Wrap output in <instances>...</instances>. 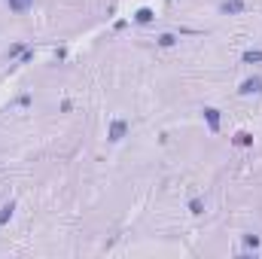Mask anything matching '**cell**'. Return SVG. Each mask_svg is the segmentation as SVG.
Instances as JSON below:
<instances>
[{
	"label": "cell",
	"mask_w": 262,
	"mask_h": 259,
	"mask_svg": "<svg viewBox=\"0 0 262 259\" xmlns=\"http://www.w3.org/2000/svg\"><path fill=\"white\" fill-rule=\"evenodd\" d=\"M201 119H204V125H207V131L210 134H220V110L216 107H201Z\"/></svg>",
	"instance_id": "3"
},
{
	"label": "cell",
	"mask_w": 262,
	"mask_h": 259,
	"mask_svg": "<svg viewBox=\"0 0 262 259\" xmlns=\"http://www.w3.org/2000/svg\"><path fill=\"white\" fill-rule=\"evenodd\" d=\"M220 15H241V12H247V3L244 0H220Z\"/></svg>",
	"instance_id": "4"
},
{
	"label": "cell",
	"mask_w": 262,
	"mask_h": 259,
	"mask_svg": "<svg viewBox=\"0 0 262 259\" xmlns=\"http://www.w3.org/2000/svg\"><path fill=\"white\" fill-rule=\"evenodd\" d=\"M12 217H15V201L9 198V201H3V204H0V226H6Z\"/></svg>",
	"instance_id": "9"
},
{
	"label": "cell",
	"mask_w": 262,
	"mask_h": 259,
	"mask_svg": "<svg viewBox=\"0 0 262 259\" xmlns=\"http://www.w3.org/2000/svg\"><path fill=\"white\" fill-rule=\"evenodd\" d=\"M28 61H34V49H25V52L18 55V64H28Z\"/></svg>",
	"instance_id": "14"
},
{
	"label": "cell",
	"mask_w": 262,
	"mask_h": 259,
	"mask_svg": "<svg viewBox=\"0 0 262 259\" xmlns=\"http://www.w3.org/2000/svg\"><path fill=\"white\" fill-rule=\"evenodd\" d=\"M131 21H134V25H152V21H156V9H152V6H140V9L131 15Z\"/></svg>",
	"instance_id": "5"
},
{
	"label": "cell",
	"mask_w": 262,
	"mask_h": 259,
	"mask_svg": "<svg viewBox=\"0 0 262 259\" xmlns=\"http://www.w3.org/2000/svg\"><path fill=\"white\" fill-rule=\"evenodd\" d=\"M241 61H244V64H262V49H247V52H241Z\"/></svg>",
	"instance_id": "11"
},
{
	"label": "cell",
	"mask_w": 262,
	"mask_h": 259,
	"mask_svg": "<svg viewBox=\"0 0 262 259\" xmlns=\"http://www.w3.org/2000/svg\"><path fill=\"white\" fill-rule=\"evenodd\" d=\"M232 143H235V146H241V149H247V146H253V134H250L247 128L235 131V137H232Z\"/></svg>",
	"instance_id": "8"
},
{
	"label": "cell",
	"mask_w": 262,
	"mask_h": 259,
	"mask_svg": "<svg viewBox=\"0 0 262 259\" xmlns=\"http://www.w3.org/2000/svg\"><path fill=\"white\" fill-rule=\"evenodd\" d=\"M128 131H131L128 119L116 116V119H110V122H107V140H110V143H122V140L128 137Z\"/></svg>",
	"instance_id": "1"
},
{
	"label": "cell",
	"mask_w": 262,
	"mask_h": 259,
	"mask_svg": "<svg viewBox=\"0 0 262 259\" xmlns=\"http://www.w3.org/2000/svg\"><path fill=\"white\" fill-rule=\"evenodd\" d=\"M186 207H189V213H192V217H201V213H204V198H189V204H186Z\"/></svg>",
	"instance_id": "12"
},
{
	"label": "cell",
	"mask_w": 262,
	"mask_h": 259,
	"mask_svg": "<svg viewBox=\"0 0 262 259\" xmlns=\"http://www.w3.org/2000/svg\"><path fill=\"white\" fill-rule=\"evenodd\" d=\"M177 40H180V37H177L174 31H165V34H159V37H156V43H159L162 49H171V46H177Z\"/></svg>",
	"instance_id": "10"
},
{
	"label": "cell",
	"mask_w": 262,
	"mask_h": 259,
	"mask_svg": "<svg viewBox=\"0 0 262 259\" xmlns=\"http://www.w3.org/2000/svg\"><path fill=\"white\" fill-rule=\"evenodd\" d=\"M21 52H25V46H21V43H15V46H9V52H6V58H18Z\"/></svg>",
	"instance_id": "13"
},
{
	"label": "cell",
	"mask_w": 262,
	"mask_h": 259,
	"mask_svg": "<svg viewBox=\"0 0 262 259\" xmlns=\"http://www.w3.org/2000/svg\"><path fill=\"white\" fill-rule=\"evenodd\" d=\"M238 95H241V98L262 95V76H259V73H250L247 79H241V85H238Z\"/></svg>",
	"instance_id": "2"
},
{
	"label": "cell",
	"mask_w": 262,
	"mask_h": 259,
	"mask_svg": "<svg viewBox=\"0 0 262 259\" xmlns=\"http://www.w3.org/2000/svg\"><path fill=\"white\" fill-rule=\"evenodd\" d=\"M34 3H37V0H6L9 12H15V15H25V12H31V9H34Z\"/></svg>",
	"instance_id": "6"
},
{
	"label": "cell",
	"mask_w": 262,
	"mask_h": 259,
	"mask_svg": "<svg viewBox=\"0 0 262 259\" xmlns=\"http://www.w3.org/2000/svg\"><path fill=\"white\" fill-rule=\"evenodd\" d=\"M241 244H244V256H247V253H256V250L262 247V238L253 235V232H247V235L241 238Z\"/></svg>",
	"instance_id": "7"
}]
</instances>
